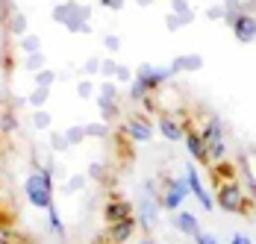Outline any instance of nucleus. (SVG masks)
<instances>
[{"label": "nucleus", "mask_w": 256, "mask_h": 244, "mask_svg": "<svg viewBox=\"0 0 256 244\" xmlns=\"http://www.w3.org/2000/svg\"><path fill=\"white\" fill-rule=\"evenodd\" d=\"M26 197H30V203L32 206H38V209H50L53 206V186H50V174L48 171H36L26 176V186H24Z\"/></svg>", "instance_id": "obj_1"}, {"label": "nucleus", "mask_w": 256, "mask_h": 244, "mask_svg": "<svg viewBox=\"0 0 256 244\" xmlns=\"http://www.w3.org/2000/svg\"><path fill=\"white\" fill-rule=\"evenodd\" d=\"M53 21H56V24H65L71 32H86V30H88V26H86L88 9H82L77 3H62V6L53 9Z\"/></svg>", "instance_id": "obj_2"}, {"label": "nucleus", "mask_w": 256, "mask_h": 244, "mask_svg": "<svg viewBox=\"0 0 256 244\" xmlns=\"http://www.w3.org/2000/svg\"><path fill=\"white\" fill-rule=\"evenodd\" d=\"M171 68H154V65H142L138 74H136V82H132V98H144L148 94V88H154L159 86L162 80H168L171 76Z\"/></svg>", "instance_id": "obj_3"}, {"label": "nucleus", "mask_w": 256, "mask_h": 244, "mask_svg": "<svg viewBox=\"0 0 256 244\" xmlns=\"http://www.w3.org/2000/svg\"><path fill=\"white\" fill-rule=\"evenodd\" d=\"M188 192H192V188H188V180H186V176H180V180H174V182L168 186V192L162 194V200H159V203H162L165 209H177L180 203L188 197Z\"/></svg>", "instance_id": "obj_4"}, {"label": "nucleus", "mask_w": 256, "mask_h": 244, "mask_svg": "<svg viewBox=\"0 0 256 244\" xmlns=\"http://www.w3.org/2000/svg\"><path fill=\"white\" fill-rule=\"evenodd\" d=\"M204 144H206V150H209V156H215V159H221V156H224V142H221V124H218V121L206 124V130H204Z\"/></svg>", "instance_id": "obj_5"}, {"label": "nucleus", "mask_w": 256, "mask_h": 244, "mask_svg": "<svg viewBox=\"0 0 256 244\" xmlns=\"http://www.w3.org/2000/svg\"><path fill=\"white\" fill-rule=\"evenodd\" d=\"M186 180H188V188H192V194L200 200V206H204V209H212V206H215V200H212V197H209V192L204 188V182H200V174L194 171V165H188V168H186Z\"/></svg>", "instance_id": "obj_6"}, {"label": "nucleus", "mask_w": 256, "mask_h": 244, "mask_svg": "<svg viewBox=\"0 0 256 244\" xmlns=\"http://www.w3.org/2000/svg\"><path fill=\"white\" fill-rule=\"evenodd\" d=\"M232 32H236V38H238L242 44L256 42V18H250V15H238V18L232 21Z\"/></svg>", "instance_id": "obj_7"}, {"label": "nucleus", "mask_w": 256, "mask_h": 244, "mask_svg": "<svg viewBox=\"0 0 256 244\" xmlns=\"http://www.w3.org/2000/svg\"><path fill=\"white\" fill-rule=\"evenodd\" d=\"M218 203H221L227 212H242V209H244V197H242V192H238L236 186H224L221 194H218Z\"/></svg>", "instance_id": "obj_8"}, {"label": "nucleus", "mask_w": 256, "mask_h": 244, "mask_svg": "<svg viewBox=\"0 0 256 244\" xmlns=\"http://www.w3.org/2000/svg\"><path fill=\"white\" fill-rule=\"evenodd\" d=\"M186 147H188V153H192L198 162H209V150H206V144H204V138H200V136L186 132Z\"/></svg>", "instance_id": "obj_9"}, {"label": "nucleus", "mask_w": 256, "mask_h": 244, "mask_svg": "<svg viewBox=\"0 0 256 244\" xmlns=\"http://www.w3.org/2000/svg\"><path fill=\"white\" fill-rule=\"evenodd\" d=\"M174 224H177L180 232H186V236H200V230H198V218L192 215V212H177V218H174Z\"/></svg>", "instance_id": "obj_10"}, {"label": "nucleus", "mask_w": 256, "mask_h": 244, "mask_svg": "<svg viewBox=\"0 0 256 244\" xmlns=\"http://www.w3.org/2000/svg\"><path fill=\"white\" fill-rule=\"evenodd\" d=\"M127 132L136 138V142H148V138L154 136V130L148 126V121H142V118H132V121L127 124Z\"/></svg>", "instance_id": "obj_11"}, {"label": "nucleus", "mask_w": 256, "mask_h": 244, "mask_svg": "<svg viewBox=\"0 0 256 244\" xmlns=\"http://www.w3.org/2000/svg\"><path fill=\"white\" fill-rule=\"evenodd\" d=\"M138 220H142L144 226H154V220H156V203L150 200V197H142V200H138Z\"/></svg>", "instance_id": "obj_12"}, {"label": "nucleus", "mask_w": 256, "mask_h": 244, "mask_svg": "<svg viewBox=\"0 0 256 244\" xmlns=\"http://www.w3.org/2000/svg\"><path fill=\"white\" fill-rule=\"evenodd\" d=\"M106 220H112V224H121V220H130V203H109L106 206Z\"/></svg>", "instance_id": "obj_13"}, {"label": "nucleus", "mask_w": 256, "mask_h": 244, "mask_svg": "<svg viewBox=\"0 0 256 244\" xmlns=\"http://www.w3.org/2000/svg\"><path fill=\"white\" fill-rule=\"evenodd\" d=\"M159 130H162V136H165V138H171V142L186 138V132L180 130V124H174L171 118H162V121H159Z\"/></svg>", "instance_id": "obj_14"}, {"label": "nucleus", "mask_w": 256, "mask_h": 244, "mask_svg": "<svg viewBox=\"0 0 256 244\" xmlns=\"http://www.w3.org/2000/svg\"><path fill=\"white\" fill-rule=\"evenodd\" d=\"M132 226H136V220H121V224H112V238H115V244H121L124 238H127L130 232H132Z\"/></svg>", "instance_id": "obj_15"}, {"label": "nucleus", "mask_w": 256, "mask_h": 244, "mask_svg": "<svg viewBox=\"0 0 256 244\" xmlns=\"http://www.w3.org/2000/svg\"><path fill=\"white\" fill-rule=\"evenodd\" d=\"M200 65H204L200 56H182V59H177V62L171 65V71H182V68H186V71H198Z\"/></svg>", "instance_id": "obj_16"}, {"label": "nucleus", "mask_w": 256, "mask_h": 244, "mask_svg": "<svg viewBox=\"0 0 256 244\" xmlns=\"http://www.w3.org/2000/svg\"><path fill=\"white\" fill-rule=\"evenodd\" d=\"M171 6H174V12H177V18L182 21V24H188V21L194 18V12H192V6H188L186 0H174Z\"/></svg>", "instance_id": "obj_17"}, {"label": "nucleus", "mask_w": 256, "mask_h": 244, "mask_svg": "<svg viewBox=\"0 0 256 244\" xmlns=\"http://www.w3.org/2000/svg\"><path fill=\"white\" fill-rule=\"evenodd\" d=\"M53 80H56V74L48 71V68L36 74V86H38V88H50V86H53Z\"/></svg>", "instance_id": "obj_18"}, {"label": "nucleus", "mask_w": 256, "mask_h": 244, "mask_svg": "<svg viewBox=\"0 0 256 244\" xmlns=\"http://www.w3.org/2000/svg\"><path fill=\"white\" fill-rule=\"evenodd\" d=\"M24 30H26V18L21 15V12H12V32L24 38Z\"/></svg>", "instance_id": "obj_19"}, {"label": "nucleus", "mask_w": 256, "mask_h": 244, "mask_svg": "<svg viewBox=\"0 0 256 244\" xmlns=\"http://www.w3.org/2000/svg\"><path fill=\"white\" fill-rule=\"evenodd\" d=\"M24 65L30 68V71H38V68L44 65V53H30V56L24 59Z\"/></svg>", "instance_id": "obj_20"}, {"label": "nucleus", "mask_w": 256, "mask_h": 244, "mask_svg": "<svg viewBox=\"0 0 256 244\" xmlns=\"http://www.w3.org/2000/svg\"><path fill=\"white\" fill-rule=\"evenodd\" d=\"M21 48H24L26 53H38V38H36V36H24V38H21Z\"/></svg>", "instance_id": "obj_21"}, {"label": "nucleus", "mask_w": 256, "mask_h": 244, "mask_svg": "<svg viewBox=\"0 0 256 244\" xmlns=\"http://www.w3.org/2000/svg\"><path fill=\"white\" fill-rule=\"evenodd\" d=\"M44 100H48V88H38V86H36V92L30 94V103H32V106H42Z\"/></svg>", "instance_id": "obj_22"}, {"label": "nucleus", "mask_w": 256, "mask_h": 244, "mask_svg": "<svg viewBox=\"0 0 256 244\" xmlns=\"http://www.w3.org/2000/svg\"><path fill=\"white\" fill-rule=\"evenodd\" d=\"M82 138H86V130H68V132H65V142H68V144H77Z\"/></svg>", "instance_id": "obj_23"}, {"label": "nucleus", "mask_w": 256, "mask_h": 244, "mask_svg": "<svg viewBox=\"0 0 256 244\" xmlns=\"http://www.w3.org/2000/svg\"><path fill=\"white\" fill-rule=\"evenodd\" d=\"M32 124H36L38 130H48V126H50V115H48V112H38V115L32 118Z\"/></svg>", "instance_id": "obj_24"}, {"label": "nucleus", "mask_w": 256, "mask_h": 244, "mask_svg": "<svg viewBox=\"0 0 256 244\" xmlns=\"http://www.w3.org/2000/svg\"><path fill=\"white\" fill-rule=\"evenodd\" d=\"M86 130V136H106V126L103 124H88V126H82Z\"/></svg>", "instance_id": "obj_25"}, {"label": "nucleus", "mask_w": 256, "mask_h": 244, "mask_svg": "<svg viewBox=\"0 0 256 244\" xmlns=\"http://www.w3.org/2000/svg\"><path fill=\"white\" fill-rule=\"evenodd\" d=\"M48 212H50V230H53V232H59V230H62V224H59V215H56V209L50 206Z\"/></svg>", "instance_id": "obj_26"}, {"label": "nucleus", "mask_w": 256, "mask_h": 244, "mask_svg": "<svg viewBox=\"0 0 256 244\" xmlns=\"http://www.w3.org/2000/svg\"><path fill=\"white\" fill-rule=\"evenodd\" d=\"M106 48L118 50V48H121V38H118V36H106Z\"/></svg>", "instance_id": "obj_27"}, {"label": "nucleus", "mask_w": 256, "mask_h": 244, "mask_svg": "<svg viewBox=\"0 0 256 244\" xmlns=\"http://www.w3.org/2000/svg\"><path fill=\"white\" fill-rule=\"evenodd\" d=\"M209 18H215V21L224 18V6H212V9H209Z\"/></svg>", "instance_id": "obj_28"}, {"label": "nucleus", "mask_w": 256, "mask_h": 244, "mask_svg": "<svg viewBox=\"0 0 256 244\" xmlns=\"http://www.w3.org/2000/svg\"><path fill=\"white\" fill-rule=\"evenodd\" d=\"M80 98H88V94H92V82H80Z\"/></svg>", "instance_id": "obj_29"}, {"label": "nucleus", "mask_w": 256, "mask_h": 244, "mask_svg": "<svg viewBox=\"0 0 256 244\" xmlns=\"http://www.w3.org/2000/svg\"><path fill=\"white\" fill-rule=\"evenodd\" d=\"M177 26H182V21H180L177 15H168V30H177Z\"/></svg>", "instance_id": "obj_30"}, {"label": "nucleus", "mask_w": 256, "mask_h": 244, "mask_svg": "<svg viewBox=\"0 0 256 244\" xmlns=\"http://www.w3.org/2000/svg\"><path fill=\"white\" fill-rule=\"evenodd\" d=\"M198 244H218V242H215L212 236H206V232H200V236H198Z\"/></svg>", "instance_id": "obj_31"}, {"label": "nucleus", "mask_w": 256, "mask_h": 244, "mask_svg": "<svg viewBox=\"0 0 256 244\" xmlns=\"http://www.w3.org/2000/svg\"><path fill=\"white\" fill-rule=\"evenodd\" d=\"M232 244H250V238H248V236H242V232H238V236H232Z\"/></svg>", "instance_id": "obj_32"}, {"label": "nucleus", "mask_w": 256, "mask_h": 244, "mask_svg": "<svg viewBox=\"0 0 256 244\" xmlns=\"http://www.w3.org/2000/svg\"><path fill=\"white\" fill-rule=\"evenodd\" d=\"M68 188H71V192H77V188H82V180H80V176H77V180H71V182H68Z\"/></svg>", "instance_id": "obj_33"}, {"label": "nucleus", "mask_w": 256, "mask_h": 244, "mask_svg": "<svg viewBox=\"0 0 256 244\" xmlns=\"http://www.w3.org/2000/svg\"><path fill=\"white\" fill-rule=\"evenodd\" d=\"M103 3H106L109 9H121V3H124V0H103Z\"/></svg>", "instance_id": "obj_34"}, {"label": "nucleus", "mask_w": 256, "mask_h": 244, "mask_svg": "<svg viewBox=\"0 0 256 244\" xmlns=\"http://www.w3.org/2000/svg\"><path fill=\"white\" fill-rule=\"evenodd\" d=\"M115 74H118L121 80H127V76H130V71H127V68H115Z\"/></svg>", "instance_id": "obj_35"}]
</instances>
